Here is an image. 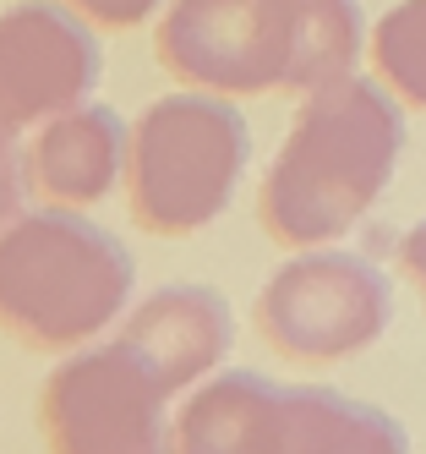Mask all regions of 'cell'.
<instances>
[{
	"mask_svg": "<svg viewBox=\"0 0 426 454\" xmlns=\"http://www.w3.org/2000/svg\"><path fill=\"white\" fill-rule=\"evenodd\" d=\"M27 198H33L27 192V143H22L17 126L0 121V224L17 219Z\"/></svg>",
	"mask_w": 426,
	"mask_h": 454,
	"instance_id": "cell-14",
	"label": "cell"
},
{
	"mask_svg": "<svg viewBox=\"0 0 426 454\" xmlns=\"http://www.w3.org/2000/svg\"><path fill=\"white\" fill-rule=\"evenodd\" d=\"M279 454H410L405 427L388 411L350 400L339 388H284Z\"/></svg>",
	"mask_w": 426,
	"mask_h": 454,
	"instance_id": "cell-11",
	"label": "cell"
},
{
	"mask_svg": "<svg viewBox=\"0 0 426 454\" xmlns=\"http://www.w3.org/2000/svg\"><path fill=\"white\" fill-rule=\"evenodd\" d=\"M257 334L295 367H334L383 340L393 285L377 263L339 247H306L257 290Z\"/></svg>",
	"mask_w": 426,
	"mask_h": 454,
	"instance_id": "cell-4",
	"label": "cell"
},
{
	"mask_svg": "<svg viewBox=\"0 0 426 454\" xmlns=\"http://www.w3.org/2000/svg\"><path fill=\"white\" fill-rule=\"evenodd\" d=\"M284 388L262 372H213L170 416V454H279Z\"/></svg>",
	"mask_w": 426,
	"mask_h": 454,
	"instance_id": "cell-10",
	"label": "cell"
},
{
	"mask_svg": "<svg viewBox=\"0 0 426 454\" xmlns=\"http://www.w3.org/2000/svg\"><path fill=\"white\" fill-rule=\"evenodd\" d=\"M252 159V126L236 99L175 88L131 121L126 208L148 236L186 241L229 208Z\"/></svg>",
	"mask_w": 426,
	"mask_h": 454,
	"instance_id": "cell-3",
	"label": "cell"
},
{
	"mask_svg": "<svg viewBox=\"0 0 426 454\" xmlns=\"http://www.w3.org/2000/svg\"><path fill=\"white\" fill-rule=\"evenodd\" d=\"M372 72L399 105L426 110V0H399L388 6L367 39Z\"/></svg>",
	"mask_w": 426,
	"mask_h": 454,
	"instance_id": "cell-13",
	"label": "cell"
},
{
	"mask_svg": "<svg viewBox=\"0 0 426 454\" xmlns=\"http://www.w3.org/2000/svg\"><path fill=\"white\" fill-rule=\"evenodd\" d=\"M115 340L170 395H186L224 367L229 345H236V312L213 285H159L153 296L126 307Z\"/></svg>",
	"mask_w": 426,
	"mask_h": 454,
	"instance_id": "cell-8",
	"label": "cell"
},
{
	"mask_svg": "<svg viewBox=\"0 0 426 454\" xmlns=\"http://www.w3.org/2000/svg\"><path fill=\"white\" fill-rule=\"evenodd\" d=\"M105 77L98 27L60 0H12L0 12V121L27 137L50 115L93 99Z\"/></svg>",
	"mask_w": 426,
	"mask_h": 454,
	"instance_id": "cell-7",
	"label": "cell"
},
{
	"mask_svg": "<svg viewBox=\"0 0 426 454\" xmlns=\"http://www.w3.org/2000/svg\"><path fill=\"white\" fill-rule=\"evenodd\" d=\"M153 55L181 88L262 99L290 93L301 67V0H170Z\"/></svg>",
	"mask_w": 426,
	"mask_h": 454,
	"instance_id": "cell-5",
	"label": "cell"
},
{
	"mask_svg": "<svg viewBox=\"0 0 426 454\" xmlns=\"http://www.w3.org/2000/svg\"><path fill=\"white\" fill-rule=\"evenodd\" d=\"M399 274L421 290V307H426V219L399 236Z\"/></svg>",
	"mask_w": 426,
	"mask_h": 454,
	"instance_id": "cell-16",
	"label": "cell"
},
{
	"mask_svg": "<svg viewBox=\"0 0 426 454\" xmlns=\"http://www.w3.org/2000/svg\"><path fill=\"white\" fill-rule=\"evenodd\" d=\"M367 17L360 0H301V67H295V99L339 82L360 67L367 50Z\"/></svg>",
	"mask_w": 426,
	"mask_h": 454,
	"instance_id": "cell-12",
	"label": "cell"
},
{
	"mask_svg": "<svg viewBox=\"0 0 426 454\" xmlns=\"http://www.w3.org/2000/svg\"><path fill=\"white\" fill-rule=\"evenodd\" d=\"M170 400L120 340L82 345L39 388L44 454H170Z\"/></svg>",
	"mask_w": 426,
	"mask_h": 454,
	"instance_id": "cell-6",
	"label": "cell"
},
{
	"mask_svg": "<svg viewBox=\"0 0 426 454\" xmlns=\"http://www.w3.org/2000/svg\"><path fill=\"white\" fill-rule=\"evenodd\" d=\"M60 6H72L77 17H88L98 34H120V27H143L148 17L164 12V0H60Z\"/></svg>",
	"mask_w": 426,
	"mask_h": 454,
	"instance_id": "cell-15",
	"label": "cell"
},
{
	"mask_svg": "<svg viewBox=\"0 0 426 454\" xmlns=\"http://www.w3.org/2000/svg\"><path fill=\"white\" fill-rule=\"evenodd\" d=\"M137 263L82 208H22L0 224V334L72 356L126 317Z\"/></svg>",
	"mask_w": 426,
	"mask_h": 454,
	"instance_id": "cell-2",
	"label": "cell"
},
{
	"mask_svg": "<svg viewBox=\"0 0 426 454\" xmlns=\"http://www.w3.org/2000/svg\"><path fill=\"white\" fill-rule=\"evenodd\" d=\"M131 126L98 99L50 115L27 132V192L50 208H93L126 186Z\"/></svg>",
	"mask_w": 426,
	"mask_h": 454,
	"instance_id": "cell-9",
	"label": "cell"
},
{
	"mask_svg": "<svg viewBox=\"0 0 426 454\" xmlns=\"http://www.w3.org/2000/svg\"><path fill=\"white\" fill-rule=\"evenodd\" d=\"M405 148V110L372 77H339L301 93L290 132L257 192L268 241L306 252L350 236L388 192Z\"/></svg>",
	"mask_w": 426,
	"mask_h": 454,
	"instance_id": "cell-1",
	"label": "cell"
}]
</instances>
